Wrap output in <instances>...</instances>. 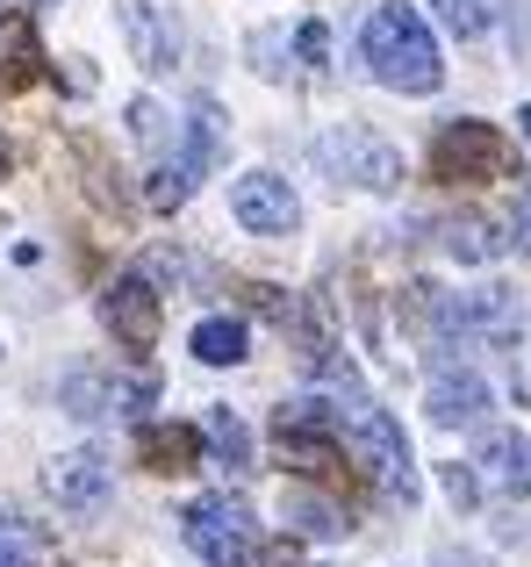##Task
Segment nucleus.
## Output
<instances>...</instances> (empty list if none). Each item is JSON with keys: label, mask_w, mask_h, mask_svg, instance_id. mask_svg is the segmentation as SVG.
Instances as JSON below:
<instances>
[{"label": "nucleus", "mask_w": 531, "mask_h": 567, "mask_svg": "<svg viewBox=\"0 0 531 567\" xmlns=\"http://www.w3.org/2000/svg\"><path fill=\"white\" fill-rule=\"evenodd\" d=\"M360 51L374 65V80L388 94H438L446 86V58H438V37L409 0H381L360 29Z\"/></svg>", "instance_id": "1"}, {"label": "nucleus", "mask_w": 531, "mask_h": 567, "mask_svg": "<svg viewBox=\"0 0 531 567\" xmlns=\"http://www.w3.org/2000/svg\"><path fill=\"white\" fill-rule=\"evenodd\" d=\"M316 166L331 173L337 187H366V194H388L403 187V152L388 137H374L366 123H345L331 137H316Z\"/></svg>", "instance_id": "4"}, {"label": "nucleus", "mask_w": 531, "mask_h": 567, "mask_svg": "<svg viewBox=\"0 0 531 567\" xmlns=\"http://www.w3.org/2000/svg\"><path fill=\"white\" fill-rule=\"evenodd\" d=\"M230 216H238L252 237H294L302 202H294V187L280 181V173H244V181L230 187Z\"/></svg>", "instance_id": "9"}, {"label": "nucleus", "mask_w": 531, "mask_h": 567, "mask_svg": "<svg viewBox=\"0 0 531 567\" xmlns=\"http://www.w3.org/2000/svg\"><path fill=\"white\" fill-rule=\"evenodd\" d=\"M467 474H475V488H489V496L524 503L531 496V431H489Z\"/></svg>", "instance_id": "11"}, {"label": "nucleus", "mask_w": 531, "mask_h": 567, "mask_svg": "<svg viewBox=\"0 0 531 567\" xmlns=\"http://www.w3.org/2000/svg\"><path fill=\"white\" fill-rule=\"evenodd\" d=\"M288 525H294V532H309V539H345L352 517H345V511H331V503H316L309 488H294V496H288Z\"/></svg>", "instance_id": "19"}, {"label": "nucleus", "mask_w": 531, "mask_h": 567, "mask_svg": "<svg viewBox=\"0 0 531 567\" xmlns=\"http://www.w3.org/2000/svg\"><path fill=\"white\" fill-rule=\"evenodd\" d=\"M273 453H280V467H294L309 488H337V482L352 474L337 431H331V424H309V416H294V410L273 416Z\"/></svg>", "instance_id": "6"}, {"label": "nucleus", "mask_w": 531, "mask_h": 567, "mask_svg": "<svg viewBox=\"0 0 531 567\" xmlns=\"http://www.w3.org/2000/svg\"><path fill=\"white\" fill-rule=\"evenodd\" d=\"M180 539L195 546L209 567H259V517L238 496H195L180 517Z\"/></svg>", "instance_id": "3"}, {"label": "nucleus", "mask_w": 531, "mask_h": 567, "mask_svg": "<svg viewBox=\"0 0 531 567\" xmlns=\"http://www.w3.org/2000/svg\"><path fill=\"white\" fill-rule=\"evenodd\" d=\"M152 395H158V381H152V374L123 381L115 367H72V374L58 381V402H65L80 424H94V416H115V410H144Z\"/></svg>", "instance_id": "7"}, {"label": "nucleus", "mask_w": 531, "mask_h": 567, "mask_svg": "<svg viewBox=\"0 0 531 567\" xmlns=\"http://www.w3.org/2000/svg\"><path fill=\"white\" fill-rule=\"evenodd\" d=\"M244 346H252V331H244V317H201L195 331H187V352H195L201 367H238Z\"/></svg>", "instance_id": "16"}, {"label": "nucleus", "mask_w": 531, "mask_h": 567, "mask_svg": "<svg viewBox=\"0 0 531 567\" xmlns=\"http://www.w3.org/2000/svg\"><path fill=\"white\" fill-rule=\"evenodd\" d=\"M503 245H518V251H531V181L518 187V202H510V237Z\"/></svg>", "instance_id": "22"}, {"label": "nucleus", "mask_w": 531, "mask_h": 567, "mask_svg": "<svg viewBox=\"0 0 531 567\" xmlns=\"http://www.w3.org/2000/svg\"><path fill=\"white\" fill-rule=\"evenodd\" d=\"M0 567H14V560H8V546H0Z\"/></svg>", "instance_id": "26"}, {"label": "nucleus", "mask_w": 531, "mask_h": 567, "mask_svg": "<svg viewBox=\"0 0 531 567\" xmlns=\"http://www.w3.org/2000/svg\"><path fill=\"white\" fill-rule=\"evenodd\" d=\"M51 503L58 511H72V517H94L101 503H108V482H115V467L94 453V445H72V453H58L51 460Z\"/></svg>", "instance_id": "10"}, {"label": "nucleus", "mask_w": 531, "mask_h": 567, "mask_svg": "<svg viewBox=\"0 0 531 567\" xmlns=\"http://www.w3.org/2000/svg\"><path fill=\"white\" fill-rule=\"evenodd\" d=\"M424 410H431V424L467 431V424H481V416L496 410V395H489V381H481L475 367H438L431 388H424Z\"/></svg>", "instance_id": "12"}, {"label": "nucleus", "mask_w": 531, "mask_h": 567, "mask_svg": "<svg viewBox=\"0 0 531 567\" xmlns=\"http://www.w3.org/2000/svg\"><path fill=\"white\" fill-rule=\"evenodd\" d=\"M446 496H452V511H467V503L481 496V488H475V474H467V467H446Z\"/></svg>", "instance_id": "23"}, {"label": "nucleus", "mask_w": 531, "mask_h": 567, "mask_svg": "<svg viewBox=\"0 0 531 567\" xmlns=\"http://www.w3.org/2000/svg\"><path fill=\"white\" fill-rule=\"evenodd\" d=\"M518 130H524V144H531V101H524V109H518Z\"/></svg>", "instance_id": "24"}, {"label": "nucleus", "mask_w": 531, "mask_h": 567, "mask_svg": "<svg viewBox=\"0 0 531 567\" xmlns=\"http://www.w3.org/2000/svg\"><path fill=\"white\" fill-rule=\"evenodd\" d=\"M431 8H438V22H446L460 43H475V37L496 29V0H431Z\"/></svg>", "instance_id": "20"}, {"label": "nucleus", "mask_w": 531, "mask_h": 567, "mask_svg": "<svg viewBox=\"0 0 531 567\" xmlns=\"http://www.w3.org/2000/svg\"><path fill=\"white\" fill-rule=\"evenodd\" d=\"M438 245H446L460 266H489V259H503V237H496L481 216H446V223H438Z\"/></svg>", "instance_id": "18"}, {"label": "nucleus", "mask_w": 531, "mask_h": 567, "mask_svg": "<svg viewBox=\"0 0 531 567\" xmlns=\"http://www.w3.org/2000/svg\"><path fill=\"white\" fill-rule=\"evenodd\" d=\"M294 51H302V65H323V58H331V29L302 22V29H294Z\"/></svg>", "instance_id": "21"}, {"label": "nucleus", "mask_w": 531, "mask_h": 567, "mask_svg": "<svg viewBox=\"0 0 531 567\" xmlns=\"http://www.w3.org/2000/svg\"><path fill=\"white\" fill-rule=\"evenodd\" d=\"M43 72H51V58H43V37H37V14H0V94H22V86H37Z\"/></svg>", "instance_id": "14"}, {"label": "nucleus", "mask_w": 531, "mask_h": 567, "mask_svg": "<svg viewBox=\"0 0 531 567\" xmlns=\"http://www.w3.org/2000/svg\"><path fill=\"white\" fill-rule=\"evenodd\" d=\"M137 460L152 474H187V467H201V431H187V424H144L137 431Z\"/></svg>", "instance_id": "15"}, {"label": "nucleus", "mask_w": 531, "mask_h": 567, "mask_svg": "<svg viewBox=\"0 0 531 567\" xmlns=\"http://www.w3.org/2000/svg\"><path fill=\"white\" fill-rule=\"evenodd\" d=\"M216 166H223V109L201 94L195 109H187L180 152L158 158V173H152V208H180V202H195V187L209 181Z\"/></svg>", "instance_id": "2"}, {"label": "nucleus", "mask_w": 531, "mask_h": 567, "mask_svg": "<svg viewBox=\"0 0 531 567\" xmlns=\"http://www.w3.org/2000/svg\"><path fill=\"white\" fill-rule=\"evenodd\" d=\"M101 323L115 331V346L152 352L158 331H166V302H158V288L144 274H123V280H108V295H101Z\"/></svg>", "instance_id": "8"}, {"label": "nucleus", "mask_w": 531, "mask_h": 567, "mask_svg": "<svg viewBox=\"0 0 531 567\" xmlns=\"http://www.w3.org/2000/svg\"><path fill=\"white\" fill-rule=\"evenodd\" d=\"M510 173V137L496 123H475V115H460V123H446L431 137V181H452V187H475V181H503Z\"/></svg>", "instance_id": "5"}, {"label": "nucleus", "mask_w": 531, "mask_h": 567, "mask_svg": "<svg viewBox=\"0 0 531 567\" xmlns=\"http://www.w3.org/2000/svg\"><path fill=\"white\" fill-rule=\"evenodd\" d=\"M115 8H123L129 58H137L144 72H173V65H180V29L166 22V8H158V0H115Z\"/></svg>", "instance_id": "13"}, {"label": "nucleus", "mask_w": 531, "mask_h": 567, "mask_svg": "<svg viewBox=\"0 0 531 567\" xmlns=\"http://www.w3.org/2000/svg\"><path fill=\"white\" fill-rule=\"evenodd\" d=\"M0 181H8V144H0Z\"/></svg>", "instance_id": "25"}, {"label": "nucleus", "mask_w": 531, "mask_h": 567, "mask_svg": "<svg viewBox=\"0 0 531 567\" xmlns=\"http://www.w3.org/2000/svg\"><path fill=\"white\" fill-rule=\"evenodd\" d=\"M201 445L216 453V467L252 474V431H244V416H238V410H209V424H201Z\"/></svg>", "instance_id": "17"}]
</instances>
